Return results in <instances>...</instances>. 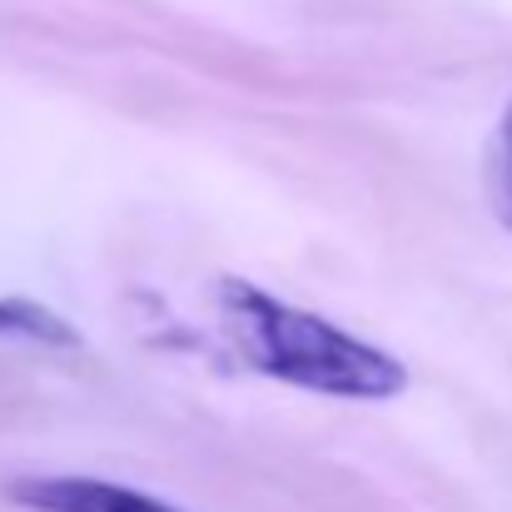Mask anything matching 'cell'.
<instances>
[{"instance_id": "obj_1", "label": "cell", "mask_w": 512, "mask_h": 512, "mask_svg": "<svg viewBox=\"0 0 512 512\" xmlns=\"http://www.w3.org/2000/svg\"><path fill=\"white\" fill-rule=\"evenodd\" d=\"M214 304L234 353L274 383L343 403H388L408 388V368L388 348L348 334L314 309H294L249 279H219Z\"/></svg>"}, {"instance_id": "obj_2", "label": "cell", "mask_w": 512, "mask_h": 512, "mask_svg": "<svg viewBox=\"0 0 512 512\" xmlns=\"http://www.w3.org/2000/svg\"><path fill=\"white\" fill-rule=\"evenodd\" d=\"M10 503L30 512H179L150 493H135L110 478H80V473H55V478H15Z\"/></svg>"}, {"instance_id": "obj_3", "label": "cell", "mask_w": 512, "mask_h": 512, "mask_svg": "<svg viewBox=\"0 0 512 512\" xmlns=\"http://www.w3.org/2000/svg\"><path fill=\"white\" fill-rule=\"evenodd\" d=\"M483 179H488V204L493 219L512 234V105L498 115L493 140H488V160H483Z\"/></svg>"}, {"instance_id": "obj_4", "label": "cell", "mask_w": 512, "mask_h": 512, "mask_svg": "<svg viewBox=\"0 0 512 512\" xmlns=\"http://www.w3.org/2000/svg\"><path fill=\"white\" fill-rule=\"evenodd\" d=\"M0 334L10 339H35V343H75V334L65 329L60 314L40 309V304H25V299H0Z\"/></svg>"}]
</instances>
